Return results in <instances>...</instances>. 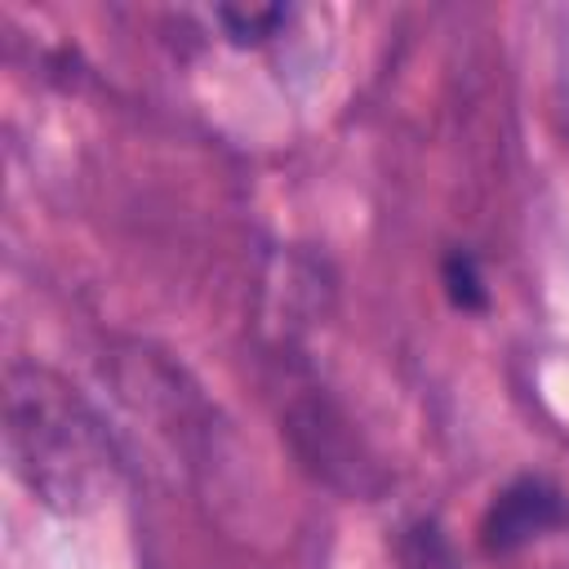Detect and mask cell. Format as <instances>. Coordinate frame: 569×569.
Listing matches in <instances>:
<instances>
[{
    "label": "cell",
    "mask_w": 569,
    "mask_h": 569,
    "mask_svg": "<svg viewBox=\"0 0 569 569\" xmlns=\"http://www.w3.org/2000/svg\"><path fill=\"white\" fill-rule=\"evenodd\" d=\"M4 453L13 476L53 511H89L116 489V453L93 409L49 369H9Z\"/></svg>",
    "instance_id": "cell-1"
},
{
    "label": "cell",
    "mask_w": 569,
    "mask_h": 569,
    "mask_svg": "<svg viewBox=\"0 0 569 569\" xmlns=\"http://www.w3.org/2000/svg\"><path fill=\"white\" fill-rule=\"evenodd\" d=\"M445 293H449V302L458 307V311H485L489 307V289H485V280H480V267H476V258L471 253H462V249H453L449 258H445Z\"/></svg>",
    "instance_id": "cell-4"
},
{
    "label": "cell",
    "mask_w": 569,
    "mask_h": 569,
    "mask_svg": "<svg viewBox=\"0 0 569 569\" xmlns=\"http://www.w3.org/2000/svg\"><path fill=\"white\" fill-rule=\"evenodd\" d=\"M213 18L222 22L231 44H262L284 22V9L280 4H222Z\"/></svg>",
    "instance_id": "cell-3"
},
{
    "label": "cell",
    "mask_w": 569,
    "mask_h": 569,
    "mask_svg": "<svg viewBox=\"0 0 569 569\" xmlns=\"http://www.w3.org/2000/svg\"><path fill=\"white\" fill-rule=\"evenodd\" d=\"M560 520H565V498H560V489H551L547 480L525 476V480L507 485V489L489 502V511H485V520H480V542H485V551L507 556V551H516V547L542 538V533L556 529Z\"/></svg>",
    "instance_id": "cell-2"
}]
</instances>
